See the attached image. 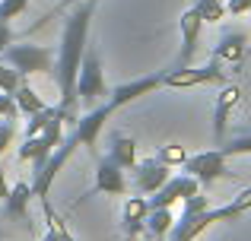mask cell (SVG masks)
<instances>
[{
	"label": "cell",
	"mask_w": 251,
	"mask_h": 241,
	"mask_svg": "<svg viewBox=\"0 0 251 241\" xmlns=\"http://www.w3.org/2000/svg\"><path fill=\"white\" fill-rule=\"evenodd\" d=\"M169 172L172 168L166 165V162H159L156 155L153 159H143V162H137V165L130 168V175H134V178H130V187H134L137 194H156L172 178Z\"/></svg>",
	"instance_id": "obj_8"
},
{
	"label": "cell",
	"mask_w": 251,
	"mask_h": 241,
	"mask_svg": "<svg viewBox=\"0 0 251 241\" xmlns=\"http://www.w3.org/2000/svg\"><path fill=\"white\" fill-rule=\"evenodd\" d=\"M223 153H226V159L229 155H251V130L242 133V136H235V140H229L226 146H223Z\"/></svg>",
	"instance_id": "obj_24"
},
{
	"label": "cell",
	"mask_w": 251,
	"mask_h": 241,
	"mask_svg": "<svg viewBox=\"0 0 251 241\" xmlns=\"http://www.w3.org/2000/svg\"><path fill=\"white\" fill-rule=\"evenodd\" d=\"M92 13H96V0H83L76 3V10L64 19V32H61V51L54 61V80L61 89V111L67 114V121H76V76H80V64L89 44V25H92Z\"/></svg>",
	"instance_id": "obj_1"
},
{
	"label": "cell",
	"mask_w": 251,
	"mask_h": 241,
	"mask_svg": "<svg viewBox=\"0 0 251 241\" xmlns=\"http://www.w3.org/2000/svg\"><path fill=\"white\" fill-rule=\"evenodd\" d=\"M96 194H115V197H124L127 194V178H124V168L115 165V162L105 155L99 159V168H96V184L86 197H96Z\"/></svg>",
	"instance_id": "obj_12"
},
{
	"label": "cell",
	"mask_w": 251,
	"mask_h": 241,
	"mask_svg": "<svg viewBox=\"0 0 251 241\" xmlns=\"http://www.w3.org/2000/svg\"><path fill=\"white\" fill-rule=\"evenodd\" d=\"M13 102H16V108H19V114H35V111H42V108H48L42 102V95L35 92V89L29 86V83H19V89L13 92Z\"/></svg>",
	"instance_id": "obj_19"
},
{
	"label": "cell",
	"mask_w": 251,
	"mask_h": 241,
	"mask_svg": "<svg viewBox=\"0 0 251 241\" xmlns=\"http://www.w3.org/2000/svg\"><path fill=\"white\" fill-rule=\"evenodd\" d=\"M239 99H242V89L239 86H223L220 95H216V108H213V140L216 143L226 136L229 114H232V108L239 105Z\"/></svg>",
	"instance_id": "obj_13"
},
{
	"label": "cell",
	"mask_w": 251,
	"mask_h": 241,
	"mask_svg": "<svg viewBox=\"0 0 251 241\" xmlns=\"http://www.w3.org/2000/svg\"><path fill=\"white\" fill-rule=\"evenodd\" d=\"M178 29H181V51H178V67H191L194 61L197 42H201V29H203V16L197 13V6H188L178 19Z\"/></svg>",
	"instance_id": "obj_11"
},
{
	"label": "cell",
	"mask_w": 251,
	"mask_h": 241,
	"mask_svg": "<svg viewBox=\"0 0 251 241\" xmlns=\"http://www.w3.org/2000/svg\"><path fill=\"white\" fill-rule=\"evenodd\" d=\"M226 73H223L220 61H210L203 67H175L166 73L162 86L169 89H191V86H207V83H223Z\"/></svg>",
	"instance_id": "obj_6"
},
{
	"label": "cell",
	"mask_w": 251,
	"mask_h": 241,
	"mask_svg": "<svg viewBox=\"0 0 251 241\" xmlns=\"http://www.w3.org/2000/svg\"><path fill=\"white\" fill-rule=\"evenodd\" d=\"M19 83H23V76H19V70H13L10 64H3V61H0V92L13 95V92L19 89Z\"/></svg>",
	"instance_id": "obj_23"
},
{
	"label": "cell",
	"mask_w": 251,
	"mask_h": 241,
	"mask_svg": "<svg viewBox=\"0 0 251 241\" xmlns=\"http://www.w3.org/2000/svg\"><path fill=\"white\" fill-rule=\"evenodd\" d=\"M0 61L10 64L13 70H19V76H35V73H54V51L45 44H10L0 54Z\"/></svg>",
	"instance_id": "obj_2"
},
{
	"label": "cell",
	"mask_w": 251,
	"mask_h": 241,
	"mask_svg": "<svg viewBox=\"0 0 251 241\" xmlns=\"http://www.w3.org/2000/svg\"><path fill=\"white\" fill-rule=\"evenodd\" d=\"M248 13H251V10H248Z\"/></svg>",
	"instance_id": "obj_34"
},
{
	"label": "cell",
	"mask_w": 251,
	"mask_h": 241,
	"mask_svg": "<svg viewBox=\"0 0 251 241\" xmlns=\"http://www.w3.org/2000/svg\"><path fill=\"white\" fill-rule=\"evenodd\" d=\"M76 3H83V0H61V3L54 6V13H61V10H67V6H76ZM54 13H51V16H54ZM48 16V19H51Z\"/></svg>",
	"instance_id": "obj_32"
},
{
	"label": "cell",
	"mask_w": 251,
	"mask_h": 241,
	"mask_svg": "<svg viewBox=\"0 0 251 241\" xmlns=\"http://www.w3.org/2000/svg\"><path fill=\"white\" fill-rule=\"evenodd\" d=\"M197 13L203 16V22H220V19H226V3L223 0H194Z\"/></svg>",
	"instance_id": "obj_20"
},
{
	"label": "cell",
	"mask_w": 251,
	"mask_h": 241,
	"mask_svg": "<svg viewBox=\"0 0 251 241\" xmlns=\"http://www.w3.org/2000/svg\"><path fill=\"white\" fill-rule=\"evenodd\" d=\"M64 121H67V114H57V118L51 121L42 133L25 136L23 146H19V162H32L35 168H42L45 159L61 146V140H64Z\"/></svg>",
	"instance_id": "obj_3"
},
{
	"label": "cell",
	"mask_w": 251,
	"mask_h": 241,
	"mask_svg": "<svg viewBox=\"0 0 251 241\" xmlns=\"http://www.w3.org/2000/svg\"><path fill=\"white\" fill-rule=\"evenodd\" d=\"M16 42V35H13V29H10V22H3V19H0V54H3L6 48H10V44Z\"/></svg>",
	"instance_id": "obj_30"
},
{
	"label": "cell",
	"mask_w": 251,
	"mask_h": 241,
	"mask_svg": "<svg viewBox=\"0 0 251 241\" xmlns=\"http://www.w3.org/2000/svg\"><path fill=\"white\" fill-rule=\"evenodd\" d=\"M10 197V184H6V178H3V168H0V200H6Z\"/></svg>",
	"instance_id": "obj_31"
},
{
	"label": "cell",
	"mask_w": 251,
	"mask_h": 241,
	"mask_svg": "<svg viewBox=\"0 0 251 241\" xmlns=\"http://www.w3.org/2000/svg\"><path fill=\"white\" fill-rule=\"evenodd\" d=\"M29 203H32V181H19V184H13L10 187V197L3 200L6 216L25 219V216H29Z\"/></svg>",
	"instance_id": "obj_18"
},
{
	"label": "cell",
	"mask_w": 251,
	"mask_h": 241,
	"mask_svg": "<svg viewBox=\"0 0 251 241\" xmlns=\"http://www.w3.org/2000/svg\"><path fill=\"white\" fill-rule=\"evenodd\" d=\"M197 191H201V181L197 178H191V175H172L153 197H147V203H150V210H172L178 200L191 197Z\"/></svg>",
	"instance_id": "obj_7"
},
{
	"label": "cell",
	"mask_w": 251,
	"mask_h": 241,
	"mask_svg": "<svg viewBox=\"0 0 251 241\" xmlns=\"http://www.w3.org/2000/svg\"><path fill=\"white\" fill-rule=\"evenodd\" d=\"M172 225H175L172 210H150L147 222H143V235H147V241H169Z\"/></svg>",
	"instance_id": "obj_17"
},
{
	"label": "cell",
	"mask_w": 251,
	"mask_h": 241,
	"mask_svg": "<svg viewBox=\"0 0 251 241\" xmlns=\"http://www.w3.org/2000/svg\"><path fill=\"white\" fill-rule=\"evenodd\" d=\"M3 118H19V108H16V102H13V95L0 92V121Z\"/></svg>",
	"instance_id": "obj_28"
},
{
	"label": "cell",
	"mask_w": 251,
	"mask_h": 241,
	"mask_svg": "<svg viewBox=\"0 0 251 241\" xmlns=\"http://www.w3.org/2000/svg\"><path fill=\"white\" fill-rule=\"evenodd\" d=\"M162 80H166V73H150V76H140V80L121 83V86L108 89V105L118 111V108L137 102L140 95H150V92H156V89H162Z\"/></svg>",
	"instance_id": "obj_9"
},
{
	"label": "cell",
	"mask_w": 251,
	"mask_h": 241,
	"mask_svg": "<svg viewBox=\"0 0 251 241\" xmlns=\"http://www.w3.org/2000/svg\"><path fill=\"white\" fill-rule=\"evenodd\" d=\"M147 213H150V203L147 197H127L121 206V235L124 238H137L143 232V222H147Z\"/></svg>",
	"instance_id": "obj_14"
},
{
	"label": "cell",
	"mask_w": 251,
	"mask_h": 241,
	"mask_svg": "<svg viewBox=\"0 0 251 241\" xmlns=\"http://www.w3.org/2000/svg\"><path fill=\"white\" fill-rule=\"evenodd\" d=\"M251 210V187H245L242 194H235L232 203L223 206V213H226V222H235L239 216H245V213Z\"/></svg>",
	"instance_id": "obj_21"
},
{
	"label": "cell",
	"mask_w": 251,
	"mask_h": 241,
	"mask_svg": "<svg viewBox=\"0 0 251 241\" xmlns=\"http://www.w3.org/2000/svg\"><path fill=\"white\" fill-rule=\"evenodd\" d=\"M111 111L115 108L105 102V105H96L92 111H86L83 118H76L74 121V130L70 133L80 140V146H86L89 153H96V143H99V133H102V127H105V121L111 118Z\"/></svg>",
	"instance_id": "obj_10"
},
{
	"label": "cell",
	"mask_w": 251,
	"mask_h": 241,
	"mask_svg": "<svg viewBox=\"0 0 251 241\" xmlns=\"http://www.w3.org/2000/svg\"><path fill=\"white\" fill-rule=\"evenodd\" d=\"M29 10V0H0V19L3 22H10V19H16L19 13Z\"/></svg>",
	"instance_id": "obj_25"
},
{
	"label": "cell",
	"mask_w": 251,
	"mask_h": 241,
	"mask_svg": "<svg viewBox=\"0 0 251 241\" xmlns=\"http://www.w3.org/2000/svg\"><path fill=\"white\" fill-rule=\"evenodd\" d=\"M16 121L19 118H3V121H0V155L13 146V136H16Z\"/></svg>",
	"instance_id": "obj_27"
},
{
	"label": "cell",
	"mask_w": 251,
	"mask_h": 241,
	"mask_svg": "<svg viewBox=\"0 0 251 241\" xmlns=\"http://www.w3.org/2000/svg\"><path fill=\"white\" fill-rule=\"evenodd\" d=\"M184 175L201 181V187H210L213 181L226 178L229 168H226V153L223 149H207V153H197V155H188L184 159Z\"/></svg>",
	"instance_id": "obj_5"
},
{
	"label": "cell",
	"mask_w": 251,
	"mask_h": 241,
	"mask_svg": "<svg viewBox=\"0 0 251 241\" xmlns=\"http://www.w3.org/2000/svg\"><path fill=\"white\" fill-rule=\"evenodd\" d=\"M248 57V38L242 32H226L213 48V61H226V64H242Z\"/></svg>",
	"instance_id": "obj_15"
},
{
	"label": "cell",
	"mask_w": 251,
	"mask_h": 241,
	"mask_svg": "<svg viewBox=\"0 0 251 241\" xmlns=\"http://www.w3.org/2000/svg\"><path fill=\"white\" fill-rule=\"evenodd\" d=\"M108 159L115 162V165H121L124 172H127V168H134L137 165V143H134V136H127V133H111Z\"/></svg>",
	"instance_id": "obj_16"
},
{
	"label": "cell",
	"mask_w": 251,
	"mask_h": 241,
	"mask_svg": "<svg viewBox=\"0 0 251 241\" xmlns=\"http://www.w3.org/2000/svg\"><path fill=\"white\" fill-rule=\"evenodd\" d=\"M108 89H105V73H102V57L96 48L86 44V54L80 64V76H76V99L83 105H96L99 99H105Z\"/></svg>",
	"instance_id": "obj_4"
},
{
	"label": "cell",
	"mask_w": 251,
	"mask_h": 241,
	"mask_svg": "<svg viewBox=\"0 0 251 241\" xmlns=\"http://www.w3.org/2000/svg\"><path fill=\"white\" fill-rule=\"evenodd\" d=\"M251 10V0H226V13L229 16H245Z\"/></svg>",
	"instance_id": "obj_29"
},
{
	"label": "cell",
	"mask_w": 251,
	"mask_h": 241,
	"mask_svg": "<svg viewBox=\"0 0 251 241\" xmlns=\"http://www.w3.org/2000/svg\"><path fill=\"white\" fill-rule=\"evenodd\" d=\"M156 159L166 162V165H184V159H188V153H184V146H178V143H166V146H159V153H156Z\"/></svg>",
	"instance_id": "obj_22"
},
{
	"label": "cell",
	"mask_w": 251,
	"mask_h": 241,
	"mask_svg": "<svg viewBox=\"0 0 251 241\" xmlns=\"http://www.w3.org/2000/svg\"><path fill=\"white\" fill-rule=\"evenodd\" d=\"M181 203H184L181 216H194V213H203V210H210V200L203 197L201 191H197V194H191V197H184Z\"/></svg>",
	"instance_id": "obj_26"
},
{
	"label": "cell",
	"mask_w": 251,
	"mask_h": 241,
	"mask_svg": "<svg viewBox=\"0 0 251 241\" xmlns=\"http://www.w3.org/2000/svg\"><path fill=\"white\" fill-rule=\"evenodd\" d=\"M248 54H251V48H248Z\"/></svg>",
	"instance_id": "obj_33"
}]
</instances>
